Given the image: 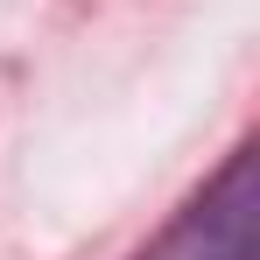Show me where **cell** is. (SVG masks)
Returning <instances> with one entry per match:
<instances>
[{
	"label": "cell",
	"mask_w": 260,
	"mask_h": 260,
	"mask_svg": "<svg viewBox=\"0 0 260 260\" xmlns=\"http://www.w3.org/2000/svg\"><path fill=\"white\" fill-rule=\"evenodd\" d=\"M134 260H260V155L239 148Z\"/></svg>",
	"instance_id": "cell-1"
}]
</instances>
